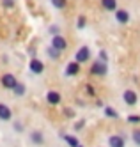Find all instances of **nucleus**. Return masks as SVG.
<instances>
[{"label":"nucleus","mask_w":140,"mask_h":147,"mask_svg":"<svg viewBox=\"0 0 140 147\" xmlns=\"http://www.w3.org/2000/svg\"><path fill=\"white\" fill-rule=\"evenodd\" d=\"M91 73L92 75H96V76H105L106 73H108V66H106V62L105 60H96L94 64H92V67H91Z\"/></svg>","instance_id":"obj_1"},{"label":"nucleus","mask_w":140,"mask_h":147,"mask_svg":"<svg viewBox=\"0 0 140 147\" xmlns=\"http://www.w3.org/2000/svg\"><path fill=\"white\" fill-rule=\"evenodd\" d=\"M122 101L128 105V107H135L137 101H138V94L135 90H131V89H126L124 94H122Z\"/></svg>","instance_id":"obj_2"},{"label":"nucleus","mask_w":140,"mask_h":147,"mask_svg":"<svg viewBox=\"0 0 140 147\" xmlns=\"http://www.w3.org/2000/svg\"><path fill=\"white\" fill-rule=\"evenodd\" d=\"M51 46L55 50H59V51H64L68 48V41H66V37H62L60 34H55L51 37Z\"/></svg>","instance_id":"obj_3"},{"label":"nucleus","mask_w":140,"mask_h":147,"mask_svg":"<svg viewBox=\"0 0 140 147\" xmlns=\"http://www.w3.org/2000/svg\"><path fill=\"white\" fill-rule=\"evenodd\" d=\"M89 59H91V50H89V46H82V48H78L76 55H74V60L80 62V64H83V62H87Z\"/></svg>","instance_id":"obj_4"},{"label":"nucleus","mask_w":140,"mask_h":147,"mask_svg":"<svg viewBox=\"0 0 140 147\" xmlns=\"http://www.w3.org/2000/svg\"><path fill=\"white\" fill-rule=\"evenodd\" d=\"M115 22L121 23V25H126L130 22V13L126 9H115Z\"/></svg>","instance_id":"obj_5"},{"label":"nucleus","mask_w":140,"mask_h":147,"mask_svg":"<svg viewBox=\"0 0 140 147\" xmlns=\"http://www.w3.org/2000/svg\"><path fill=\"white\" fill-rule=\"evenodd\" d=\"M28 67H30V71L34 73V75H41V73L45 71V64H43L39 59H32L30 64H28Z\"/></svg>","instance_id":"obj_6"},{"label":"nucleus","mask_w":140,"mask_h":147,"mask_svg":"<svg viewBox=\"0 0 140 147\" xmlns=\"http://www.w3.org/2000/svg\"><path fill=\"white\" fill-rule=\"evenodd\" d=\"M16 83H18L16 76H14V75H11V73H7V75L2 76V85H4L5 89H13Z\"/></svg>","instance_id":"obj_7"},{"label":"nucleus","mask_w":140,"mask_h":147,"mask_svg":"<svg viewBox=\"0 0 140 147\" xmlns=\"http://www.w3.org/2000/svg\"><path fill=\"white\" fill-rule=\"evenodd\" d=\"M80 73V62H69L68 67H66V76H76Z\"/></svg>","instance_id":"obj_8"},{"label":"nucleus","mask_w":140,"mask_h":147,"mask_svg":"<svg viewBox=\"0 0 140 147\" xmlns=\"http://www.w3.org/2000/svg\"><path fill=\"white\" fill-rule=\"evenodd\" d=\"M108 145L110 147H124V136H121V135L108 136Z\"/></svg>","instance_id":"obj_9"},{"label":"nucleus","mask_w":140,"mask_h":147,"mask_svg":"<svg viewBox=\"0 0 140 147\" xmlns=\"http://www.w3.org/2000/svg\"><path fill=\"white\" fill-rule=\"evenodd\" d=\"M11 117H13V113H11V108L7 107V105L0 103V119H2V121H11Z\"/></svg>","instance_id":"obj_10"},{"label":"nucleus","mask_w":140,"mask_h":147,"mask_svg":"<svg viewBox=\"0 0 140 147\" xmlns=\"http://www.w3.org/2000/svg\"><path fill=\"white\" fill-rule=\"evenodd\" d=\"M46 101H48L50 105H59V103H60V94H59L57 90H50V92L46 94Z\"/></svg>","instance_id":"obj_11"},{"label":"nucleus","mask_w":140,"mask_h":147,"mask_svg":"<svg viewBox=\"0 0 140 147\" xmlns=\"http://www.w3.org/2000/svg\"><path fill=\"white\" fill-rule=\"evenodd\" d=\"M101 7L105 9V11H114L115 13V9H117V0H101Z\"/></svg>","instance_id":"obj_12"},{"label":"nucleus","mask_w":140,"mask_h":147,"mask_svg":"<svg viewBox=\"0 0 140 147\" xmlns=\"http://www.w3.org/2000/svg\"><path fill=\"white\" fill-rule=\"evenodd\" d=\"M30 140L34 142L36 145H41L43 142H45V136H43L41 131H32V133H30Z\"/></svg>","instance_id":"obj_13"},{"label":"nucleus","mask_w":140,"mask_h":147,"mask_svg":"<svg viewBox=\"0 0 140 147\" xmlns=\"http://www.w3.org/2000/svg\"><path fill=\"white\" fill-rule=\"evenodd\" d=\"M64 140L68 142V145H69V147H76V145H78V138H76V136H71V135H64Z\"/></svg>","instance_id":"obj_14"},{"label":"nucleus","mask_w":140,"mask_h":147,"mask_svg":"<svg viewBox=\"0 0 140 147\" xmlns=\"http://www.w3.org/2000/svg\"><path fill=\"white\" fill-rule=\"evenodd\" d=\"M13 90H14V94H16V96H23L27 89H25V85H23V83H20V82H18L16 85L13 87Z\"/></svg>","instance_id":"obj_15"},{"label":"nucleus","mask_w":140,"mask_h":147,"mask_svg":"<svg viewBox=\"0 0 140 147\" xmlns=\"http://www.w3.org/2000/svg\"><path fill=\"white\" fill-rule=\"evenodd\" d=\"M105 115H106V117H112V119H117V117H119V113H117L112 107H105Z\"/></svg>","instance_id":"obj_16"},{"label":"nucleus","mask_w":140,"mask_h":147,"mask_svg":"<svg viewBox=\"0 0 140 147\" xmlns=\"http://www.w3.org/2000/svg\"><path fill=\"white\" fill-rule=\"evenodd\" d=\"M46 51H48V55H50L51 59H55V60H57V59L60 57V51H59V50H55L53 46H50V48H48Z\"/></svg>","instance_id":"obj_17"},{"label":"nucleus","mask_w":140,"mask_h":147,"mask_svg":"<svg viewBox=\"0 0 140 147\" xmlns=\"http://www.w3.org/2000/svg\"><path fill=\"white\" fill-rule=\"evenodd\" d=\"M51 4H53V7H55V9H64V7H66V0H51Z\"/></svg>","instance_id":"obj_18"},{"label":"nucleus","mask_w":140,"mask_h":147,"mask_svg":"<svg viewBox=\"0 0 140 147\" xmlns=\"http://www.w3.org/2000/svg\"><path fill=\"white\" fill-rule=\"evenodd\" d=\"M128 122L130 124H138L140 122V115H128Z\"/></svg>","instance_id":"obj_19"},{"label":"nucleus","mask_w":140,"mask_h":147,"mask_svg":"<svg viewBox=\"0 0 140 147\" xmlns=\"http://www.w3.org/2000/svg\"><path fill=\"white\" fill-rule=\"evenodd\" d=\"M133 142L140 147V129H135L133 131Z\"/></svg>","instance_id":"obj_20"},{"label":"nucleus","mask_w":140,"mask_h":147,"mask_svg":"<svg viewBox=\"0 0 140 147\" xmlns=\"http://www.w3.org/2000/svg\"><path fill=\"white\" fill-rule=\"evenodd\" d=\"M2 5L5 9H13L14 7V0H2Z\"/></svg>","instance_id":"obj_21"},{"label":"nucleus","mask_w":140,"mask_h":147,"mask_svg":"<svg viewBox=\"0 0 140 147\" xmlns=\"http://www.w3.org/2000/svg\"><path fill=\"white\" fill-rule=\"evenodd\" d=\"M85 25H87V20H85V16H80V18H78V23H76V27H78V28H83Z\"/></svg>","instance_id":"obj_22"},{"label":"nucleus","mask_w":140,"mask_h":147,"mask_svg":"<svg viewBox=\"0 0 140 147\" xmlns=\"http://www.w3.org/2000/svg\"><path fill=\"white\" fill-rule=\"evenodd\" d=\"M99 59H101V60H105V62L108 60V55H106V51H105V50H101V51H99Z\"/></svg>","instance_id":"obj_23"},{"label":"nucleus","mask_w":140,"mask_h":147,"mask_svg":"<svg viewBox=\"0 0 140 147\" xmlns=\"http://www.w3.org/2000/svg\"><path fill=\"white\" fill-rule=\"evenodd\" d=\"M50 34H53V36L59 34V27H57V25H51V27H50Z\"/></svg>","instance_id":"obj_24"},{"label":"nucleus","mask_w":140,"mask_h":147,"mask_svg":"<svg viewBox=\"0 0 140 147\" xmlns=\"http://www.w3.org/2000/svg\"><path fill=\"white\" fill-rule=\"evenodd\" d=\"M83 126H85V121H80V122H76V124H74V129L78 131V129H82V128H83Z\"/></svg>","instance_id":"obj_25"},{"label":"nucleus","mask_w":140,"mask_h":147,"mask_svg":"<svg viewBox=\"0 0 140 147\" xmlns=\"http://www.w3.org/2000/svg\"><path fill=\"white\" fill-rule=\"evenodd\" d=\"M85 89H87V94H89V96H96V92H94V89H92L91 85H87Z\"/></svg>","instance_id":"obj_26"},{"label":"nucleus","mask_w":140,"mask_h":147,"mask_svg":"<svg viewBox=\"0 0 140 147\" xmlns=\"http://www.w3.org/2000/svg\"><path fill=\"white\" fill-rule=\"evenodd\" d=\"M14 129L16 131H23V126H21L20 122H14Z\"/></svg>","instance_id":"obj_27"},{"label":"nucleus","mask_w":140,"mask_h":147,"mask_svg":"<svg viewBox=\"0 0 140 147\" xmlns=\"http://www.w3.org/2000/svg\"><path fill=\"white\" fill-rule=\"evenodd\" d=\"M64 113H66V115H68V117H73V115H74V112H73V110H68V108H66V110H64Z\"/></svg>","instance_id":"obj_28"},{"label":"nucleus","mask_w":140,"mask_h":147,"mask_svg":"<svg viewBox=\"0 0 140 147\" xmlns=\"http://www.w3.org/2000/svg\"><path fill=\"white\" fill-rule=\"evenodd\" d=\"M76 147H83V145H80V144H78V145H76Z\"/></svg>","instance_id":"obj_29"}]
</instances>
